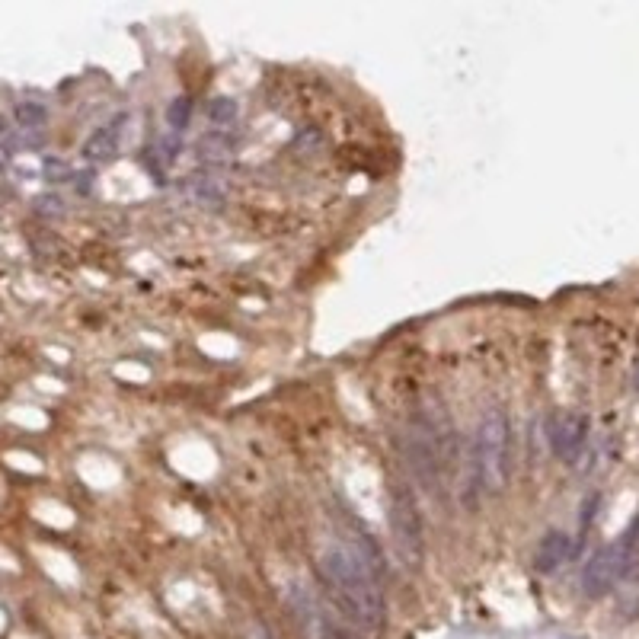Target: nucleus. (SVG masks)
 <instances>
[{"label":"nucleus","instance_id":"obj_1","mask_svg":"<svg viewBox=\"0 0 639 639\" xmlns=\"http://www.w3.org/2000/svg\"><path fill=\"white\" fill-rule=\"evenodd\" d=\"M326 592L333 595L342 617L362 633H381L384 627V595L378 576L352 547H330L320 560Z\"/></svg>","mask_w":639,"mask_h":639},{"label":"nucleus","instance_id":"obj_2","mask_svg":"<svg viewBox=\"0 0 639 639\" xmlns=\"http://www.w3.org/2000/svg\"><path fill=\"white\" fill-rule=\"evenodd\" d=\"M473 477L489 496L505 493L512 477V425L502 409H489L473 438Z\"/></svg>","mask_w":639,"mask_h":639},{"label":"nucleus","instance_id":"obj_3","mask_svg":"<svg viewBox=\"0 0 639 639\" xmlns=\"http://www.w3.org/2000/svg\"><path fill=\"white\" fill-rule=\"evenodd\" d=\"M387 524L397 556L403 560L406 569H419L425 560V524L419 502L413 496V489L406 483H393L390 489V505H387Z\"/></svg>","mask_w":639,"mask_h":639},{"label":"nucleus","instance_id":"obj_4","mask_svg":"<svg viewBox=\"0 0 639 639\" xmlns=\"http://www.w3.org/2000/svg\"><path fill=\"white\" fill-rule=\"evenodd\" d=\"M630 553L627 544H604L598 547L582 569V592L585 598H604L614 592V585L630 572Z\"/></svg>","mask_w":639,"mask_h":639},{"label":"nucleus","instance_id":"obj_5","mask_svg":"<svg viewBox=\"0 0 639 639\" xmlns=\"http://www.w3.org/2000/svg\"><path fill=\"white\" fill-rule=\"evenodd\" d=\"M547 441L563 464H576L588 445V419L572 409H560L547 419Z\"/></svg>","mask_w":639,"mask_h":639},{"label":"nucleus","instance_id":"obj_6","mask_svg":"<svg viewBox=\"0 0 639 639\" xmlns=\"http://www.w3.org/2000/svg\"><path fill=\"white\" fill-rule=\"evenodd\" d=\"M285 601H288V611L294 614V620H298V627L304 630L307 639H346L342 630L336 627V620L320 608L317 598L310 595L307 588L288 585Z\"/></svg>","mask_w":639,"mask_h":639},{"label":"nucleus","instance_id":"obj_7","mask_svg":"<svg viewBox=\"0 0 639 639\" xmlns=\"http://www.w3.org/2000/svg\"><path fill=\"white\" fill-rule=\"evenodd\" d=\"M406 457H409V467H413L416 477L422 480V486L435 489V480L441 473V461H438V448L432 445L429 432L416 429L413 435L406 438Z\"/></svg>","mask_w":639,"mask_h":639},{"label":"nucleus","instance_id":"obj_8","mask_svg":"<svg viewBox=\"0 0 639 639\" xmlns=\"http://www.w3.org/2000/svg\"><path fill=\"white\" fill-rule=\"evenodd\" d=\"M128 122V116H116L109 125L96 128L93 135L84 141V157L93 160V163H106L119 154L122 147V125Z\"/></svg>","mask_w":639,"mask_h":639},{"label":"nucleus","instance_id":"obj_9","mask_svg":"<svg viewBox=\"0 0 639 639\" xmlns=\"http://www.w3.org/2000/svg\"><path fill=\"white\" fill-rule=\"evenodd\" d=\"M569 556H572V537L566 531H550L537 544L534 566L537 572H556L563 563H569Z\"/></svg>","mask_w":639,"mask_h":639},{"label":"nucleus","instance_id":"obj_10","mask_svg":"<svg viewBox=\"0 0 639 639\" xmlns=\"http://www.w3.org/2000/svg\"><path fill=\"white\" fill-rule=\"evenodd\" d=\"M205 116L208 122H215V125H234L237 116H240V103L234 100V96H211V100L205 103Z\"/></svg>","mask_w":639,"mask_h":639},{"label":"nucleus","instance_id":"obj_11","mask_svg":"<svg viewBox=\"0 0 639 639\" xmlns=\"http://www.w3.org/2000/svg\"><path fill=\"white\" fill-rule=\"evenodd\" d=\"M234 151V141H231V135H224V131H208V135L199 141V154L205 157V160H224L227 154Z\"/></svg>","mask_w":639,"mask_h":639},{"label":"nucleus","instance_id":"obj_12","mask_svg":"<svg viewBox=\"0 0 639 639\" xmlns=\"http://www.w3.org/2000/svg\"><path fill=\"white\" fill-rule=\"evenodd\" d=\"M13 119L23 131H39L48 122V109L42 103H20L13 109Z\"/></svg>","mask_w":639,"mask_h":639},{"label":"nucleus","instance_id":"obj_13","mask_svg":"<svg viewBox=\"0 0 639 639\" xmlns=\"http://www.w3.org/2000/svg\"><path fill=\"white\" fill-rule=\"evenodd\" d=\"M192 119V96H176V100L167 106V125L173 135H179Z\"/></svg>","mask_w":639,"mask_h":639},{"label":"nucleus","instance_id":"obj_14","mask_svg":"<svg viewBox=\"0 0 639 639\" xmlns=\"http://www.w3.org/2000/svg\"><path fill=\"white\" fill-rule=\"evenodd\" d=\"M32 208H36V215H42V218H61L64 215V202L58 199V195H39Z\"/></svg>","mask_w":639,"mask_h":639},{"label":"nucleus","instance_id":"obj_15","mask_svg":"<svg viewBox=\"0 0 639 639\" xmlns=\"http://www.w3.org/2000/svg\"><path fill=\"white\" fill-rule=\"evenodd\" d=\"M45 176L52 179V183H68V179H74L71 167L64 160H45Z\"/></svg>","mask_w":639,"mask_h":639},{"label":"nucleus","instance_id":"obj_16","mask_svg":"<svg viewBox=\"0 0 639 639\" xmlns=\"http://www.w3.org/2000/svg\"><path fill=\"white\" fill-rule=\"evenodd\" d=\"M250 639H269V630H266V627H253V630H250Z\"/></svg>","mask_w":639,"mask_h":639},{"label":"nucleus","instance_id":"obj_17","mask_svg":"<svg viewBox=\"0 0 639 639\" xmlns=\"http://www.w3.org/2000/svg\"><path fill=\"white\" fill-rule=\"evenodd\" d=\"M7 131H10V125H7V116H0V138H7Z\"/></svg>","mask_w":639,"mask_h":639},{"label":"nucleus","instance_id":"obj_18","mask_svg":"<svg viewBox=\"0 0 639 639\" xmlns=\"http://www.w3.org/2000/svg\"><path fill=\"white\" fill-rule=\"evenodd\" d=\"M569 639H572V636H569Z\"/></svg>","mask_w":639,"mask_h":639}]
</instances>
